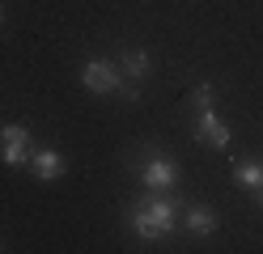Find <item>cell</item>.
<instances>
[{"instance_id": "obj_1", "label": "cell", "mask_w": 263, "mask_h": 254, "mask_svg": "<svg viewBox=\"0 0 263 254\" xmlns=\"http://www.w3.org/2000/svg\"><path fill=\"white\" fill-rule=\"evenodd\" d=\"M178 212H183V195L149 191V195H140V199L127 203V225L136 229V237L157 242V237H170L178 229Z\"/></svg>"}, {"instance_id": "obj_2", "label": "cell", "mask_w": 263, "mask_h": 254, "mask_svg": "<svg viewBox=\"0 0 263 254\" xmlns=\"http://www.w3.org/2000/svg\"><path fill=\"white\" fill-rule=\"evenodd\" d=\"M81 85H85L89 93H110V97H127V102L140 97V89L119 72L115 60H85L81 64Z\"/></svg>"}, {"instance_id": "obj_3", "label": "cell", "mask_w": 263, "mask_h": 254, "mask_svg": "<svg viewBox=\"0 0 263 254\" xmlns=\"http://www.w3.org/2000/svg\"><path fill=\"white\" fill-rule=\"evenodd\" d=\"M136 174H140V182L149 186V191H174V182H178V165L166 157V152L144 148V157L136 161Z\"/></svg>"}, {"instance_id": "obj_4", "label": "cell", "mask_w": 263, "mask_h": 254, "mask_svg": "<svg viewBox=\"0 0 263 254\" xmlns=\"http://www.w3.org/2000/svg\"><path fill=\"white\" fill-rule=\"evenodd\" d=\"M0 161L5 165H30V127L26 123H5L0 127Z\"/></svg>"}, {"instance_id": "obj_5", "label": "cell", "mask_w": 263, "mask_h": 254, "mask_svg": "<svg viewBox=\"0 0 263 254\" xmlns=\"http://www.w3.org/2000/svg\"><path fill=\"white\" fill-rule=\"evenodd\" d=\"M191 135L200 144H208V148H229V140H234V131H229L221 119H217V110L212 106H200V114H195V123H191Z\"/></svg>"}, {"instance_id": "obj_6", "label": "cell", "mask_w": 263, "mask_h": 254, "mask_svg": "<svg viewBox=\"0 0 263 254\" xmlns=\"http://www.w3.org/2000/svg\"><path fill=\"white\" fill-rule=\"evenodd\" d=\"M183 229L195 233V237H208V233H217V212L204 208V203H183Z\"/></svg>"}, {"instance_id": "obj_7", "label": "cell", "mask_w": 263, "mask_h": 254, "mask_svg": "<svg viewBox=\"0 0 263 254\" xmlns=\"http://www.w3.org/2000/svg\"><path fill=\"white\" fill-rule=\"evenodd\" d=\"M30 169H34L39 182H55L64 174V157L55 148H30Z\"/></svg>"}, {"instance_id": "obj_8", "label": "cell", "mask_w": 263, "mask_h": 254, "mask_svg": "<svg viewBox=\"0 0 263 254\" xmlns=\"http://www.w3.org/2000/svg\"><path fill=\"white\" fill-rule=\"evenodd\" d=\"M115 64H119V72L132 85H140L144 76H149V51H140V47H123L119 55H115Z\"/></svg>"}, {"instance_id": "obj_9", "label": "cell", "mask_w": 263, "mask_h": 254, "mask_svg": "<svg viewBox=\"0 0 263 254\" xmlns=\"http://www.w3.org/2000/svg\"><path fill=\"white\" fill-rule=\"evenodd\" d=\"M234 182L246 186V191H259V186H263V161H255V157L238 161V165H234Z\"/></svg>"}, {"instance_id": "obj_10", "label": "cell", "mask_w": 263, "mask_h": 254, "mask_svg": "<svg viewBox=\"0 0 263 254\" xmlns=\"http://www.w3.org/2000/svg\"><path fill=\"white\" fill-rule=\"evenodd\" d=\"M191 97H195V106H212V85H208V81H200Z\"/></svg>"}, {"instance_id": "obj_11", "label": "cell", "mask_w": 263, "mask_h": 254, "mask_svg": "<svg viewBox=\"0 0 263 254\" xmlns=\"http://www.w3.org/2000/svg\"><path fill=\"white\" fill-rule=\"evenodd\" d=\"M255 195H259V208H263V186H259V191H255Z\"/></svg>"}, {"instance_id": "obj_12", "label": "cell", "mask_w": 263, "mask_h": 254, "mask_svg": "<svg viewBox=\"0 0 263 254\" xmlns=\"http://www.w3.org/2000/svg\"><path fill=\"white\" fill-rule=\"evenodd\" d=\"M0 22H5V9H0Z\"/></svg>"}]
</instances>
